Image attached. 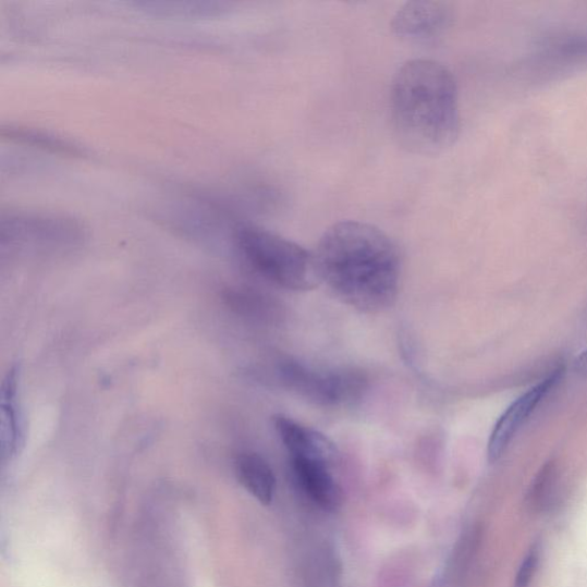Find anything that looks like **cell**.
Masks as SVG:
<instances>
[{"mask_svg": "<svg viewBox=\"0 0 587 587\" xmlns=\"http://www.w3.org/2000/svg\"><path fill=\"white\" fill-rule=\"evenodd\" d=\"M321 281L347 306L382 313L396 302L401 255L376 225L342 221L326 230L313 253Z\"/></svg>", "mask_w": 587, "mask_h": 587, "instance_id": "obj_1", "label": "cell"}, {"mask_svg": "<svg viewBox=\"0 0 587 587\" xmlns=\"http://www.w3.org/2000/svg\"><path fill=\"white\" fill-rule=\"evenodd\" d=\"M391 129L412 155L444 154L461 133L458 85L449 69L431 59H412L391 81Z\"/></svg>", "mask_w": 587, "mask_h": 587, "instance_id": "obj_2", "label": "cell"}, {"mask_svg": "<svg viewBox=\"0 0 587 587\" xmlns=\"http://www.w3.org/2000/svg\"><path fill=\"white\" fill-rule=\"evenodd\" d=\"M235 244L245 262L273 284L295 292H308L321 284L314 254L290 239L264 228L244 225Z\"/></svg>", "mask_w": 587, "mask_h": 587, "instance_id": "obj_3", "label": "cell"}, {"mask_svg": "<svg viewBox=\"0 0 587 587\" xmlns=\"http://www.w3.org/2000/svg\"><path fill=\"white\" fill-rule=\"evenodd\" d=\"M278 375L294 393L322 406L352 404L367 388L366 377L355 368L320 369L285 359L279 363Z\"/></svg>", "mask_w": 587, "mask_h": 587, "instance_id": "obj_4", "label": "cell"}, {"mask_svg": "<svg viewBox=\"0 0 587 587\" xmlns=\"http://www.w3.org/2000/svg\"><path fill=\"white\" fill-rule=\"evenodd\" d=\"M451 10L437 0H415L401 7L393 20L391 30L411 45H430L443 37L451 25Z\"/></svg>", "mask_w": 587, "mask_h": 587, "instance_id": "obj_5", "label": "cell"}, {"mask_svg": "<svg viewBox=\"0 0 587 587\" xmlns=\"http://www.w3.org/2000/svg\"><path fill=\"white\" fill-rule=\"evenodd\" d=\"M564 368L562 366L540 381L535 387L530 388L526 394L518 398L503 413L490 435L488 443V460L490 463H496L507 450L516 432L531 416L538 404L546 399L555 384L562 379Z\"/></svg>", "mask_w": 587, "mask_h": 587, "instance_id": "obj_6", "label": "cell"}, {"mask_svg": "<svg viewBox=\"0 0 587 587\" xmlns=\"http://www.w3.org/2000/svg\"><path fill=\"white\" fill-rule=\"evenodd\" d=\"M273 425L291 458L319 462L332 467L338 463L339 450L322 432L284 415L274 416Z\"/></svg>", "mask_w": 587, "mask_h": 587, "instance_id": "obj_7", "label": "cell"}, {"mask_svg": "<svg viewBox=\"0 0 587 587\" xmlns=\"http://www.w3.org/2000/svg\"><path fill=\"white\" fill-rule=\"evenodd\" d=\"M292 472L299 488L325 511L335 512L342 504L343 493L332 466L319 462L291 458Z\"/></svg>", "mask_w": 587, "mask_h": 587, "instance_id": "obj_8", "label": "cell"}, {"mask_svg": "<svg viewBox=\"0 0 587 587\" xmlns=\"http://www.w3.org/2000/svg\"><path fill=\"white\" fill-rule=\"evenodd\" d=\"M19 368L13 366L2 386V424H0V444L3 463L11 462L24 444V421L17 406Z\"/></svg>", "mask_w": 587, "mask_h": 587, "instance_id": "obj_9", "label": "cell"}, {"mask_svg": "<svg viewBox=\"0 0 587 587\" xmlns=\"http://www.w3.org/2000/svg\"><path fill=\"white\" fill-rule=\"evenodd\" d=\"M235 473L239 482L253 496L259 503L269 505L272 503L277 481L271 466L262 456L245 452L237 455L235 461Z\"/></svg>", "mask_w": 587, "mask_h": 587, "instance_id": "obj_10", "label": "cell"}, {"mask_svg": "<svg viewBox=\"0 0 587 587\" xmlns=\"http://www.w3.org/2000/svg\"><path fill=\"white\" fill-rule=\"evenodd\" d=\"M557 481V466L550 462L539 470L529 488L528 504L534 511H542L550 505Z\"/></svg>", "mask_w": 587, "mask_h": 587, "instance_id": "obj_11", "label": "cell"}, {"mask_svg": "<svg viewBox=\"0 0 587 587\" xmlns=\"http://www.w3.org/2000/svg\"><path fill=\"white\" fill-rule=\"evenodd\" d=\"M225 299L233 310L245 316L269 317L274 307L265 297L247 291H228Z\"/></svg>", "mask_w": 587, "mask_h": 587, "instance_id": "obj_12", "label": "cell"}, {"mask_svg": "<svg viewBox=\"0 0 587 587\" xmlns=\"http://www.w3.org/2000/svg\"><path fill=\"white\" fill-rule=\"evenodd\" d=\"M540 560V550L538 546L531 547L529 552L522 560L515 576L513 587H530L537 573Z\"/></svg>", "mask_w": 587, "mask_h": 587, "instance_id": "obj_13", "label": "cell"}, {"mask_svg": "<svg viewBox=\"0 0 587 587\" xmlns=\"http://www.w3.org/2000/svg\"><path fill=\"white\" fill-rule=\"evenodd\" d=\"M562 53L571 58L587 59V35L565 42L562 47Z\"/></svg>", "mask_w": 587, "mask_h": 587, "instance_id": "obj_14", "label": "cell"}, {"mask_svg": "<svg viewBox=\"0 0 587 587\" xmlns=\"http://www.w3.org/2000/svg\"><path fill=\"white\" fill-rule=\"evenodd\" d=\"M575 367L578 374L587 376V351L577 358Z\"/></svg>", "mask_w": 587, "mask_h": 587, "instance_id": "obj_15", "label": "cell"}]
</instances>
